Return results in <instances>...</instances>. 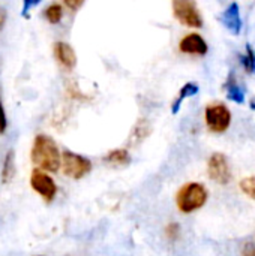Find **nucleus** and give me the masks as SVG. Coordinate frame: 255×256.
<instances>
[{"mask_svg":"<svg viewBox=\"0 0 255 256\" xmlns=\"http://www.w3.org/2000/svg\"><path fill=\"white\" fill-rule=\"evenodd\" d=\"M30 156L35 166L50 172H57L62 164V154L56 141L44 134L35 136Z\"/></svg>","mask_w":255,"mask_h":256,"instance_id":"1","label":"nucleus"},{"mask_svg":"<svg viewBox=\"0 0 255 256\" xmlns=\"http://www.w3.org/2000/svg\"><path fill=\"white\" fill-rule=\"evenodd\" d=\"M207 200H209V192L206 186L201 183H195V182L183 184L176 195L177 208L179 212L185 214H189L203 208Z\"/></svg>","mask_w":255,"mask_h":256,"instance_id":"2","label":"nucleus"},{"mask_svg":"<svg viewBox=\"0 0 255 256\" xmlns=\"http://www.w3.org/2000/svg\"><path fill=\"white\" fill-rule=\"evenodd\" d=\"M204 122L210 132L224 134L231 124V112L227 105L221 102L209 104L204 110Z\"/></svg>","mask_w":255,"mask_h":256,"instance_id":"3","label":"nucleus"},{"mask_svg":"<svg viewBox=\"0 0 255 256\" xmlns=\"http://www.w3.org/2000/svg\"><path fill=\"white\" fill-rule=\"evenodd\" d=\"M60 165H62L63 174L68 176L72 180L83 178L92 170V162L87 158H84L81 154H77V153H72V152H68V150L63 152Z\"/></svg>","mask_w":255,"mask_h":256,"instance_id":"4","label":"nucleus"},{"mask_svg":"<svg viewBox=\"0 0 255 256\" xmlns=\"http://www.w3.org/2000/svg\"><path fill=\"white\" fill-rule=\"evenodd\" d=\"M173 14L186 27L200 28L203 27V16L195 2L191 0H174L173 2Z\"/></svg>","mask_w":255,"mask_h":256,"instance_id":"5","label":"nucleus"},{"mask_svg":"<svg viewBox=\"0 0 255 256\" xmlns=\"http://www.w3.org/2000/svg\"><path fill=\"white\" fill-rule=\"evenodd\" d=\"M207 176L218 184H228L231 182V168L224 153H213L207 160Z\"/></svg>","mask_w":255,"mask_h":256,"instance_id":"6","label":"nucleus"},{"mask_svg":"<svg viewBox=\"0 0 255 256\" xmlns=\"http://www.w3.org/2000/svg\"><path fill=\"white\" fill-rule=\"evenodd\" d=\"M30 186H32V189L35 190V192H38L41 196H42V200L45 201V202H53L54 201V198H56V195H57V186H56V183H54V180L48 176V174H45L44 171H41V170H33L32 171V176H30Z\"/></svg>","mask_w":255,"mask_h":256,"instance_id":"7","label":"nucleus"},{"mask_svg":"<svg viewBox=\"0 0 255 256\" xmlns=\"http://www.w3.org/2000/svg\"><path fill=\"white\" fill-rule=\"evenodd\" d=\"M179 50L183 54H191V56H206L209 51L207 42L203 39L201 34L198 33H188L185 34L180 42H179Z\"/></svg>","mask_w":255,"mask_h":256,"instance_id":"8","label":"nucleus"},{"mask_svg":"<svg viewBox=\"0 0 255 256\" xmlns=\"http://www.w3.org/2000/svg\"><path fill=\"white\" fill-rule=\"evenodd\" d=\"M222 24L233 34H239L242 32L243 22H242V16H240V8L237 3H230L227 6V9L222 12Z\"/></svg>","mask_w":255,"mask_h":256,"instance_id":"9","label":"nucleus"},{"mask_svg":"<svg viewBox=\"0 0 255 256\" xmlns=\"http://www.w3.org/2000/svg\"><path fill=\"white\" fill-rule=\"evenodd\" d=\"M54 57L66 69H74L77 64V54L74 48L66 42L60 40L54 44Z\"/></svg>","mask_w":255,"mask_h":256,"instance_id":"10","label":"nucleus"},{"mask_svg":"<svg viewBox=\"0 0 255 256\" xmlns=\"http://www.w3.org/2000/svg\"><path fill=\"white\" fill-rule=\"evenodd\" d=\"M224 88H225V93H227V98L236 104H243L245 99H246V92H245V87L242 84H239L237 78L230 74L225 84H224Z\"/></svg>","mask_w":255,"mask_h":256,"instance_id":"11","label":"nucleus"},{"mask_svg":"<svg viewBox=\"0 0 255 256\" xmlns=\"http://www.w3.org/2000/svg\"><path fill=\"white\" fill-rule=\"evenodd\" d=\"M198 92H200V87H198L195 82H186V84L180 88L177 98L174 99V102H173V105H171L173 114H177V112H179V110H180V106H182V102H183L186 98L195 96Z\"/></svg>","mask_w":255,"mask_h":256,"instance_id":"12","label":"nucleus"},{"mask_svg":"<svg viewBox=\"0 0 255 256\" xmlns=\"http://www.w3.org/2000/svg\"><path fill=\"white\" fill-rule=\"evenodd\" d=\"M15 174V153L14 150H8V153L5 154L3 164H2V182L3 183H9L14 178Z\"/></svg>","mask_w":255,"mask_h":256,"instance_id":"13","label":"nucleus"},{"mask_svg":"<svg viewBox=\"0 0 255 256\" xmlns=\"http://www.w3.org/2000/svg\"><path fill=\"white\" fill-rule=\"evenodd\" d=\"M104 160L111 165H116V166H125L131 162V156L126 148H116V150H111L104 158Z\"/></svg>","mask_w":255,"mask_h":256,"instance_id":"14","label":"nucleus"},{"mask_svg":"<svg viewBox=\"0 0 255 256\" xmlns=\"http://www.w3.org/2000/svg\"><path fill=\"white\" fill-rule=\"evenodd\" d=\"M44 16L47 18L48 22L57 24V22L63 18V8H62V4L53 3V4L47 6V8L44 9Z\"/></svg>","mask_w":255,"mask_h":256,"instance_id":"15","label":"nucleus"},{"mask_svg":"<svg viewBox=\"0 0 255 256\" xmlns=\"http://www.w3.org/2000/svg\"><path fill=\"white\" fill-rule=\"evenodd\" d=\"M239 188H240V190H242L246 196H249L251 200H254L255 201V176L242 178L240 183H239Z\"/></svg>","mask_w":255,"mask_h":256,"instance_id":"16","label":"nucleus"},{"mask_svg":"<svg viewBox=\"0 0 255 256\" xmlns=\"http://www.w3.org/2000/svg\"><path fill=\"white\" fill-rule=\"evenodd\" d=\"M240 60H242L245 72L254 74V51H252L251 45H246V52L243 56H240Z\"/></svg>","mask_w":255,"mask_h":256,"instance_id":"17","label":"nucleus"},{"mask_svg":"<svg viewBox=\"0 0 255 256\" xmlns=\"http://www.w3.org/2000/svg\"><path fill=\"white\" fill-rule=\"evenodd\" d=\"M165 236H167V238L171 240V242L179 240V237H180V225H179L177 222L168 224V225L165 226Z\"/></svg>","mask_w":255,"mask_h":256,"instance_id":"18","label":"nucleus"},{"mask_svg":"<svg viewBox=\"0 0 255 256\" xmlns=\"http://www.w3.org/2000/svg\"><path fill=\"white\" fill-rule=\"evenodd\" d=\"M240 256H255V243L252 242L245 243L240 250Z\"/></svg>","mask_w":255,"mask_h":256,"instance_id":"19","label":"nucleus"},{"mask_svg":"<svg viewBox=\"0 0 255 256\" xmlns=\"http://www.w3.org/2000/svg\"><path fill=\"white\" fill-rule=\"evenodd\" d=\"M6 128H8L6 112H5V108H3V104H2V99H0V134H5Z\"/></svg>","mask_w":255,"mask_h":256,"instance_id":"20","label":"nucleus"},{"mask_svg":"<svg viewBox=\"0 0 255 256\" xmlns=\"http://www.w3.org/2000/svg\"><path fill=\"white\" fill-rule=\"evenodd\" d=\"M65 4L68 6V8H71V9H78L81 4H83V2L81 0H65Z\"/></svg>","mask_w":255,"mask_h":256,"instance_id":"21","label":"nucleus"},{"mask_svg":"<svg viewBox=\"0 0 255 256\" xmlns=\"http://www.w3.org/2000/svg\"><path fill=\"white\" fill-rule=\"evenodd\" d=\"M6 18H8L6 9H5V8H0V32L3 30V27H5V24H6Z\"/></svg>","mask_w":255,"mask_h":256,"instance_id":"22","label":"nucleus"},{"mask_svg":"<svg viewBox=\"0 0 255 256\" xmlns=\"http://www.w3.org/2000/svg\"><path fill=\"white\" fill-rule=\"evenodd\" d=\"M249 105H251V108H252V110H255V99H251Z\"/></svg>","mask_w":255,"mask_h":256,"instance_id":"23","label":"nucleus"},{"mask_svg":"<svg viewBox=\"0 0 255 256\" xmlns=\"http://www.w3.org/2000/svg\"><path fill=\"white\" fill-rule=\"evenodd\" d=\"M254 70H255V52H254Z\"/></svg>","mask_w":255,"mask_h":256,"instance_id":"24","label":"nucleus"}]
</instances>
